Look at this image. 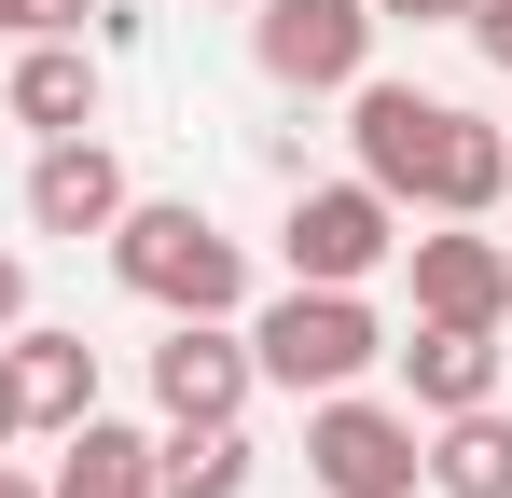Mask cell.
Wrapping results in <instances>:
<instances>
[{
  "mask_svg": "<svg viewBox=\"0 0 512 498\" xmlns=\"http://www.w3.org/2000/svg\"><path fill=\"white\" fill-rule=\"evenodd\" d=\"M111 277L153 305V319H236L250 305V249L222 236L208 208H167V194H125V222H111Z\"/></svg>",
  "mask_w": 512,
  "mask_h": 498,
  "instance_id": "obj_1",
  "label": "cell"
},
{
  "mask_svg": "<svg viewBox=\"0 0 512 498\" xmlns=\"http://www.w3.org/2000/svg\"><path fill=\"white\" fill-rule=\"evenodd\" d=\"M250 360H263V388L319 402V388H360V374L388 360V319H374L360 291H319V277H291V291L250 319Z\"/></svg>",
  "mask_w": 512,
  "mask_h": 498,
  "instance_id": "obj_2",
  "label": "cell"
},
{
  "mask_svg": "<svg viewBox=\"0 0 512 498\" xmlns=\"http://www.w3.org/2000/svg\"><path fill=\"white\" fill-rule=\"evenodd\" d=\"M305 471H319V498H416L429 485V415L374 402V388H319L305 402Z\"/></svg>",
  "mask_w": 512,
  "mask_h": 498,
  "instance_id": "obj_3",
  "label": "cell"
},
{
  "mask_svg": "<svg viewBox=\"0 0 512 498\" xmlns=\"http://www.w3.org/2000/svg\"><path fill=\"white\" fill-rule=\"evenodd\" d=\"M388 249H402V208H388L374 180H291V222H277V263H291V277L360 291Z\"/></svg>",
  "mask_w": 512,
  "mask_h": 498,
  "instance_id": "obj_4",
  "label": "cell"
},
{
  "mask_svg": "<svg viewBox=\"0 0 512 498\" xmlns=\"http://www.w3.org/2000/svg\"><path fill=\"white\" fill-rule=\"evenodd\" d=\"M374 0H250V56L263 83H291V97H346V83L374 70Z\"/></svg>",
  "mask_w": 512,
  "mask_h": 498,
  "instance_id": "obj_5",
  "label": "cell"
},
{
  "mask_svg": "<svg viewBox=\"0 0 512 498\" xmlns=\"http://www.w3.org/2000/svg\"><path fill=\"white\" fill-rule=\"evenodd\" d=\"M263 360L236 319H167V346H153V415L167 429H208V415H250Z\"/></svg>",
  "mask_w": 512,
  "mask_h": 498,
  "instance_id": "obj_6",
  "label": "cell"
},
{
  "mask_svg": "<svg viewBox=\"0 0 512 498\" xmlns=\"http://www.w3.org/2000/svg\"><path fill=\"white\" fill-rule=\"evenodd\" d=\"M402 263H416V319H471V332L512 319V236H485V222H429V236H402Z\"/></svg>",
  "mask_w": 512,
  "mask_h": 498,
  "instance_id": "obj_7",
  "label": "cell"
},
{
  "mask_svg": "<svg viewBox=\"0 0 512 498\" xmlns=\"http://www.w3.org/2000/svg\"><path fill=\"white\" fill-rule=\"evenodd\" d=\"M346 139H360V180L388 194V208H416V180H429V139H443V97L429 83H346Z\"/></svg>",
  "mask_w": 512,
  "mask_h": 498,
  "instance_id": "obj_8",
  "label": "cell"
},
{
  "mask_svg": "<svg viewBox=\"0 0 512 498\" xmlns=\"http://www.w3.org/2000/svg\"><path fill=\"white\" fill-rule=\"evenodd\" d=\"M28 222H42V236H111V222H125V153H111L97 125L42 139V153H28Z\"/></svg>",
  "mask_w": 512,
  "mask_h": 498,
  "instance_id": "obj_9",
  "label": "cell"
},
{
  "mask_svg": "<svg viewBox=\"0 0 512 498\" xmlns=\"http://www.w3.org/2000/svg\"><path fill=\"white\" fill-rule=\"evenodd\" d=\"M388 360H402V402H416V415H471V402H499V332H471V319H416V332H388Z\"/></svg>",
  "mask_w": 512,
  "mask_h": 498,
  "instance_id": "obj_10",
  "label": "cell"
},
{
  "mask_svg": "<svg viewBox=\"0 0 512 498\" xmlns=\"http://www.w3.org/2000/svg\"><path fill=\"white\" fill-rule=\"evenodd\" d=\"M499 194H512V125H485V111H457V97H443V139H429L416 208H429V222H485Z\"/></svg>",
  "mask_w": 512,
  "mask_h": 498,
  "instance_id": "obj_11",
  "label": "cell"
},
{
  "mask_svg": "<svg viewBox=\"0 0 512 498\" xmlns=\"http://www.w3.org/2000/svg\"><path fill=\"white\" fill-rule=\"evenodd\" d=\"M0 111H14L28 139H70V125H97V56H84V42H28V56L0 70Z\"/></svg>",
  "mask_w": 512,
  "mask_h": 498,
  "instance_id": "obj_12",
  "label": "cell"
},
{
  "mask_svg": "<svg viewBox=\"0 0 512 498\" xmlns=\"http://www.w3.org/2000/svg\"><path fill=\"white\" fill-rule=\"evenodd\" d=\"M0 346H14L28 429H84V415H97V346H84V332H42V319H14Z\"/></svg>",
  "mask_w": 512,
  "mask_h": 498,
  "instance_id": "obj_13",
  "label": "cell"
},
{
  "mask_svg": "<svg viewBox=\"0 0 512 498\" xmlns=\"http://www.w3.org/2000/svg\"><path fill=\"white\" fill-rule=\"evenodd\" d=\"M42 498H153V429H125V415L56 429V471H42Z\"/></svg>",
  "mask_w": 512,
  "mask_h": 498,
  "instance_id": "obj_14",
  "label": "cell"
},
{
  "mask_svg": "<svg viewBox=\"0 0 512 498\" xmlns=\"http://www.w3.org/2000/svg\"><path fill=\"white\" fill-rule=\"evenodd\" d=\"M429 485H443V498H512V415L499 402L429 415Z\"/></svg>",
  "mask_w": 512,
  "mask_h": 498,
  "instance_id": "obj_15",
  "label": "cell"
},
{
  "mask_svg": "<svg viewBox=\"0 0 512 498\" xmlns=\"http://www.w3.org/2000/svg\"><path fill=\"white\" fill-rule=\"evenodd\" d=\"M153 498H250V429H236V415L167 429V443H153Z\"/></svg>",
  "mask_w": 512,
  "mask_h": 498,
  "instance_id": "obj_16",
  "label": "cell"
},
{
  "mask_svg": "<svg viewBox=\"0 0 512 498\" xmlns=\"http://www.w3.org/2000/svg\"><path fill=\"white\" fill-rule=\"evenodd\" d=\"M457 28H471V56H485V70H512V0H457Z\"/></svg>",
  "mask_w": 512,
  "mask_h": 498,
  "instance_id": "obj_17",
  "label": "cell"
},
{
  "mask_svg": "<svg viewBox=\"0 0 512 498\" xmlns=\"http://www.w3.org/2000/svg\"><path fill=\"white\" fill-rule=\"evenodd\" d=\"M97 28V0H28V42H84Z\"/></svg>",
  "mask_w": 512,
  "mask_h": 498,
  "instance_id": "obj_18",
  "label": "cell"
},
{
  "mask_svg": "<svg viewBox=\"0 0 512 498\" xmlns=\"http://www.w3.org/2000/svg\"><path fill=\"white\" fill-rule=\"evenodd\" d=\"M28 443V388H14V346H0V457Z\"/></svg>",
  "mask_w": 512,
  "mask_h": 498,
  "instance_id": "obj_19",
  "label": "cell"
},
{
  "mask_svg": "<svg viewBox=\"0 0 512 498\" xmlns=\"http://www.w3.org/2000/svg\"><path fill=\"white\" fill-rule=\"evenodd\" d=\"M388 28H457V0H374Z\"/></svg>",
  "mask_w": 512,
  "mask_h": 498,
  "instance_id": "obj_20",
  "label": "cell"
},
{
  "mask_svg": "<svg viewBox=\"0 0 512 498\" xmlns=\"http://www.w3.org/2000/svg\"><path fill=\"white\" fill-rule=\"evenodd\" d=\"M28 319V263H14V249H0V332Z\"/></svg>",
  "mask_w": 512,
  "mask_h": 498,
  "instance_id": "obj_21",
  "label": "cell"
},
{
  "mask_svg": "<svg viewBox=\"0 0 512 498\" xmlns=\"http://www.w3.org/2000/svg\"><path fill=\"white\" fill-rule=\"evenodd\" d=\"M0 498H42V471H14V457H0Z\"/></svg>",
  "mask_w": 512,
  "mask_h": 498,
  "instance_id": "obj_22",
  "label": "cell"
},
{
  "mask_svg": "<svg viewBox=\"0 0 512 498\" xmlns=\"http://www.w3.org/2000/svg\"><path fill=\"white\" fill-rule=\"evenodd\" d=\"M0 42H28V0H0Z\"/></svg>",
  "mask_w": 512,
  "mask_h": 498,
  "instance_id": "obj_23",
  "label": "cell"
},
{
  "mask_svg": "<svg viewBox=\"0 0 512 498\" xmlns=\"http://www.w3.org/2000/svg\"><path fill=\"white\" fill-rule=\"evenodd\" d=\"M194 14H250V0H194Z\"/></svg>",
  "mask_w": 512,
  "mask_h": 498,
  "instance_id": "obj_24",
  "label": "cell"
}]
</instances>
